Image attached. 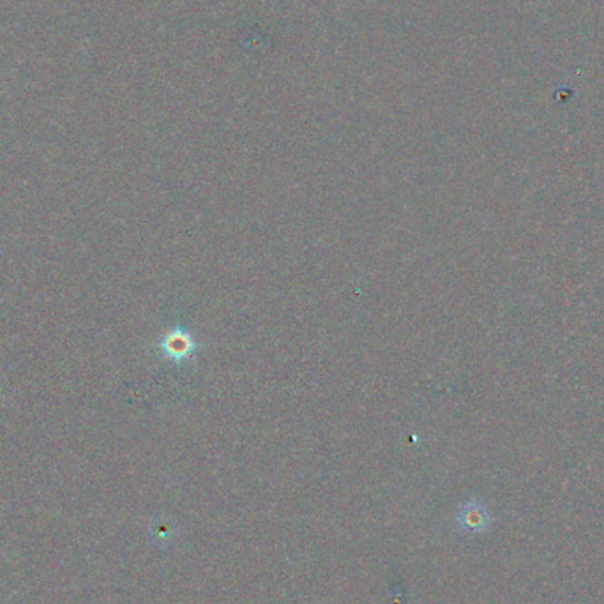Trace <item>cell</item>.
Returning a JSON list of instances; mask_svg holds the SVG:
<instances>
[{
    "instance_id": "1",
    "label": "cell",
    "mask_w": 604,
    "mask_h": 604,
    "mask_svg": "<svg viewBox=\"0 0 604 604\" xmlns=\"http://www.w3.org/2000/svg\"><path fill=\"white\" fill-rule=\"evenodd\" d=\"M198 347H200L198 340L184 325H173L172 329H168L161 336L158 343L159 353L166 361H170L177 366L186 364L188 361H191Z\"/></svg>"
},
{
    "instance_id": "2",
    "label": "cell",
    "mask_w": 604,
    "mask_h": 604,
    "mask_svg": "<svg viewBox=\"0 0 604 604\" xmlns=\"http://www.w3.org/2000/svg\"><path fill=\"white\" fill-rule=\"evenodd\" d=\"M456 521L463 532L482 534L490 527V512L477 500H470L460 509Z\"/></svg>"
}]
</instances>
